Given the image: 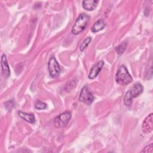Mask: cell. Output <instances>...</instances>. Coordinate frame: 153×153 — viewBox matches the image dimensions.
<instances>
[{
  "label": "cell",
  "mask_w": 153,
  "mask_h": 153,
  "mask_svg": "<svg viewBox=\"0 0 153 153\" xmlns=\"http://www.w3.org/2000/svg\"><path fill=\"white\" fill-rule=\"evenodd\" d=\"M75 85L76 82H75V81H69V82H68L65 85V90L66 91H70L71 90L75 88Z\"/></svg>",
  "instance_id": "obj_15"
},
{
  "label": "cell",
  "mask_w": 153,
  "mask_h": 153,
  "mask_svg": "<svg viewBox=\"0 0 153 153\" xmlns=\"http://www.w3.org/2000/svg\"><path fill=\"white\" fill-rule=\"evenodd\" d=\"M35 107L37 109H45L47 108V104L41 101H38L35 103Z\"/></svg>",
  "instance_id": "obj_16"
},
{
  "label": "cell",
  "mask_w": 153,
  "mask_h": 153,
  "mask_svg": "<svg viewBox=\"0 0 153 153\" xmlns=\"http://www.w3.org/2000/svg\"><path fill=\"white\" fill-rule=\"evenodd\" d=\"M91 38L90 37H88V38H85V39L82 41V42L81 43V44L80 45V47H79V50H80V51H83L87 47V46L88 45V44H89L90 42H91Z\"/></svg>",
  "instance_id": "obj_14"
},
{
  "label": "cell",
  "mask_w": 153,
  "mask_h": 153,
  "mask_svg": "<svg viewBox=\"0 0 153 153\" xmlns=\"http://www.w3.org/2000/svg\"><path fill=\"white\" fill-rule=\"evenodd\" d=\"M71 118L70 112H64L57 116L53 121V124L56 128H62L65 127Z\"/></svg>",
  "instance_id": "obj_4"
},
{
  "label": "cell",
  "mask_w": 153,
  "mask_h": 153,
  "mask_svg": "<svg viewBox=\"0 0 153 153\" xmlns=\"http://www.w3.org/2000/svg\"><path fill=\"white\" fill-rule=\"evenodd\" d=\"M89 19L90 17L87 14L85 13L81 14L76 20L72 28V33L74 35H77L81 33L87 26Z\"/></svg>",
  "instance_id": "obj_3"
},
{
  "label": "cell",
  "mask_w": 153,
  "mask_h": 153,
  "mask_svg": "<svg viewBox=\"0 0 153 153\" xmlns=\"http://www.w3.org/2000/svg\"><path fill=\"white\" fill-rule=\"evenodd\" d=\"M19 116L22 118H23L24 120H25L26 121H27L29 123L33 124L35 121V117L33 114H27V113H25V112H23L22 111H19Z\"/></svg>",
  "instance_id": "obj_11"
},
{
  "label": "cell",
  "mask_w": 153,
  "mask_h": 153,
  "mask_svg": "<svg viewBox=\"0 0 153 153\" xmlns=\"http://www.w3.org/2000/svg\"><path fill=\"white\" fill-rule=\"evenodd\" d=\"M152 151H153V149H152V143H151L149 145L146 146L141 151V152H151V153H152Z\"/></svg>",
  "instance_id": "obj_18"
},
{
  "label": "cell",
  "mask_w": 153,
  "mask_h": 153,
  "mask_svg": "<svg viewBox=\"0 0 153 153\" xmlns=\"http://www.w3.org/2000/svg\"><path fill=\"white\" fill-rule=\"evenodd\" d=\"M126 47H127V42H123L122 43H121L120 45H118L117 47H115V50L118 54H121L126 50Z\"/></svg>",
  "instance_id": "obj_13"
},
{
  "label": "cell",
  "mask_w": 153,
  "mask_h": 153,
  "mask_svg": "<svg viewBox=\"0 0 153 153\" xmlns=\"http://www.w3.org/2000/svg\"><path fill=\"white\" fill-rule=\"evenodd\" d=\"M103 65H104L103 61L101 60L98 62L94 65H93L91 69H90V73L88 74V78L94 79V78H96L100 72Z\"/></svg>",
  "instance_id": "obj_8"
},
{
  "label": "cell",
  "mask_w": 153,
  "mask_h": 153,
  "mask_svg": "<svg viewBox=\"0 0 153 153\" xmlns=\"http://www.w3.org/2000/svg\"><path fill=\"white\" fill-rule=\"evenodd\" d=\"M1 67L2 74L4 77L6 78L9 77L10 75V70L6 56L5 54H2L1 57Z\"/></svg>",
  "instance_id": "obj_9"
},
{
  "label": "cell",
  "mask_w": 153,
  "mask_h": 153,
  "mask_svg": "<svg viewBox=\"0 0 153 153\" xmlns=\"http://www.w3.org/2000/svg\"><path fill=\"white\" fill-rule=\"evenodd\" d=\"M99 1L96 0H88L82 1V7L84 9L88 11L94 10L97 7Z\"/></svg>",
  "instance_id": "obj_10"
},
{
  "label": "cell",
  "mask_w": 153,
  "mask_h": 153,
  "mask_svg": "<svg viewBox=\"0 0 153 153\" xmlns=\"http://www.w3.org/2000/svg\"><path fill=\"white\" fill-rule=\"evenodd\" d=\"M105 24L103 22V20L99 19L94 23V24L91 28V30L92 32H97L101 30L105 27Z\"/></svg>",
  "instance_id": "obj_12"
},
{
  "label": "cell",
  "mask_w": 153,
  "mask_h": 153,
  "mask_svg": "<svg viewBox=\"0 0 153 153\" xmlns=\"http://www.w3.org/2000/svg\"><path fill=\"white\" fill-rule=\"evenodd\" d=\"M115 81L117 84L121 85H127L132 81V78L124 65L121 66L115 75Z\"/></svg>",
  "instance_id": "obj_2"
},
{
  "label": "cell",
  "mask_w": 153,
  "mask_h": 153,
  "mask_svg": "<svg viewBox=\"0 0 153 153\" xmlns=\"http://www.w3.org/2000/svg\"><path fill=\"white\" fill-rule=\"evenodd\" d=\"M48 72L51 76L56 77L57 76L60 72V68L59 63L54 57H51L48 64Z\"/></svg>",
  "instance_id": "obj_6"
},
{
  "label": "cell",
  "mask_w": 153,
  "mask_h": 153,
  "mask_svg": "<svg viewBox=\"0 0 153 153\" xmlns=\"http://www.w3.org/2000/svg\"><path fill=\"white\" fill-rule=\"evenodd\" d=\"M79 100L80 102L90 105L94 100V96L87 87H84L81 91Z\"/></svg>",
  "instance_id": "obj_5"
},
{
  "label": "cell",
  "mask_w": 153,
  "mask_h": 153,
  "mask_svg": "<svg viewBox=\"0 0 153 153\" xmlns=\"http://www.w3.org/2000/svg\"><path fill=\"white\" fill-rule=\"evenodd\" d=\"M143 88L141 84L136 82L133 85L132 88L127 91L124 97V104L127 106H130L132 103V100L133 98L137 97L143 91Z\"/></svg>",
  "instance_id": "obj_1"
},
{
  "label": "cell",
  "mask_w": 153,
  "mask_h": 153,
  "mask_svg": "<svg viewBox=\"0 0 153 153\" xmlns=\"http://www.w3.org/2000/svg\"><path fill=\"white\" fill-rule=\"evenodd\" d=\"M4 105H5V108H6L8 111H10V110H11V108L14 106V103L13 101H12V100H8V102H5V103H4Z\"/></svg>",
  "instance_id": "obj_17"
},
{
  "label": "cell",
  "mask_w": 153,
  "mask_h": 153,
  "mask_svg": "<svg viewBox=\"0 0 153 153\" xmlns=\"http://www.w3.org/2000/svg\"><path fill=\"white\" fill-rule=\"evenodd\" d=\"M153 128V114L151 113L144 120L142 129L145 133H149L152 131Z\"/></svg>",
  "instance_id": "obj_7"
}]
</instances>
